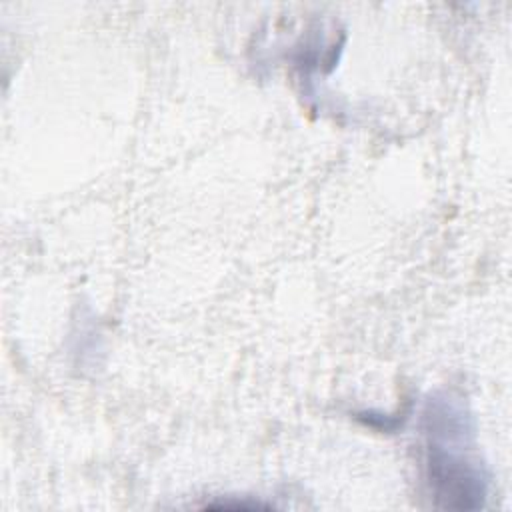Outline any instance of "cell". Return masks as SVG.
<instances>
[{"label":"cell","mask_w":512,"mask_h":512,"mask_svg":"<svg viewBox=\"0 0 512 512\" xmlns=\"http://www.w3.org/2000/svg\"><path fill=\"white\" fill-rule=\"evenodd\" d=\"M428 480L446 508H476L486 494L484 476L458 450L466 438V418L446 402H430L426 410Z\"/></svg>","instance_id":"6da1fadb"}]
</instances>
